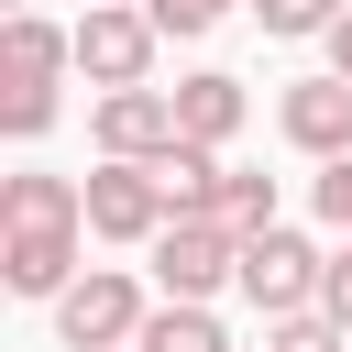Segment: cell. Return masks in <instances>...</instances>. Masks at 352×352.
Here are the masks:
<instances>
[{"label": "cell", "mask_w": 352, "mask_h": 352, "mask_svg": "<svg viewBox=\"0 0 352 352\" xmlns=\"http://www.w3.org/2000/svg\"><path fill=\"white\" fill-rule=\"evenodd\" d=\"M319 319L352 330V242H330V286H319Z\"/></svg>", "instance_id": "18"}, {"label": "cell", "mask_w": 352, "mask_h": 352, "mask_svg": "<svg viewBox=\"0 0 352 352\" xmlns=\"http://www.w3.org/2000/svg\"><path fill=\"white\" fill-rule=\"evenodd\" d=\"M319 286H330V253H319L308 231H286V220H275V231H253V242H242V297L264 308V330H275V319H308V308H319Z\"/></svg>", "instance_id": "3"}, {"label": "cell", "mask_w": 352, "mask_h": 352, "mask_svg": "<svg viewBox=\"0 0 352 352\" xmlns=\"http://www.w3.org/2000/svg\"><path fill=\"white\" fill-rule=\"evenodd\" d=\"M264 352H352V330H330V319L308 308V319H275V330H264Z\"/></svg>", "instance_id": "16"}, {"label": "cell", "mask_w": 352, "mask_h": 352, "mask_svg": "<svg viewBox=\"0 0 352 352\" xmlns=\"http://www.w3.org/2000/svg\"><path fill=\"white\" fill-rule=\"evenodd\" d=\"M154 22H143V0H99V11H77V77L99 88V99H121V88H154Z\"/></svg>", "instance_id": "5"}, {"label": "cell", "mask_w": 352, "mask_h": 352, "mask_svg": "<svg viewBox=\"0 0 352 352\" xmlns=\"http://www.w3.org/2000/svg\"><path fill=\"white\" fill-rule=\"evenodd\" d=\"M242 77H220V66H198V77H176V143H198V154H220L231 132H242Z\"/></svg>", "instance_id": "10"}, {"label": "cell", "mask_w": 352, "mask_h": 352, "mask_svg": "<svg viewBox=\"0 0 352 352\" xmlns=\"http://www.w3.org/2000/svg\"><path fill=\"white\" fill-rule=\"evenodd\" d=\"M66 66H77V22H55V11H0V132H11V143H44V132H55Z\"/></svg>", "instance_id": "2"}, {"label": "cell", "mask_w": 352, "mask_h": 352, "mask_svg": "<svg viewBox=\"0 0 352 352\" xmlns=\"http://www.w3.org/2000/svg\"><path fill=\"white\" fill-rule=\"evenodd\" d=\"M341 11H352V0H253V22H264L275 44H308V33L330 44V33H341Z\"/></svg>", "instance_id": "14"}, {"label": "cell", "mask_w": 352, "mask_h": 352, "mask_svg": "<svg viewBox=\"0 0 352 352\" xmlns=\"http://www.w3.org/2000/svg\"><path fill=\"white\" fill-rule=\"evenodd\" d=\"M330 77H352V11H341V33H330Z\"/></svg>", "instance_id": "19"}, {"label": "cell", "mask_w": 352, "mask_h": 352, "mask_svg": "<svg viewBox=\"0 0 352 352\" xmlns=\"http://www.w3.org/2000/svg\"><path fill=\"white\" fill-rule=\"evenodd\" d=\"M220 11H231V0H143V22H154V33H209Z\"/></svg>", "instance_id": "17"}, {"label": "cell", "mask_w": 352, "mask_h": 352, "mask_svg": "<svg viewBox=\"0 0 352 352\" xmlns=\"http://www.w3.org/2000/svg\"><path fill=\"white\" fill-rule=\"evenodd\" d=\"M154 176H165V198H176V220H220V187H231V165H220V154H198V143H176V154H165Z\"/></svg>", "instance_id": "11"}, {"label": "cell", "mask_w": 352, "mask_h": 352, "mask_svg": "<svg viewBox=\"0 0 352 352\" xmlns=\"http://www.w3.org/2000/svg\"><path fill=\"white\" fill-rule=\"evenodd\" d=\"M11 11H33V0H11Z\"/></svg>", "instance_id": "20"}, {"label": "cell", "mask_w": 352, "mask_h": 352, "mask_svg": "<svg viewBox=\"0 0 352 352\" xmlns=\"http://www.w3.org/2000/svg\"><path fill=\"white\" fill-rule=\"evenodd\" d=\"M154 286H165V308H209L220 286H242V242L220 220H176L154 242Z\"/></svg>", "instance_id": "7"}, {"label": "cell", "mask_w": 352, "mask_h": 352, "mask_svg": "<svg viewBox=\"0 0 352 352\" xmlns=\"http://www.w3.org/2000/svg\"><path fill=\"white\" fill-rule=\"evenodd\" d=\"M143 319H154V297H143L121 264H88V275L55 297V341H66V352H132Z\"/></svg>", "instance_id": "4"}, {"label": "cell", "mask_w": 352, "mask_h": 352, "mask_svg": "<svg viewBox=\"0 0 352 352\" xmlns=\"http://www.w3.org/2000/svg\"><path fill=\"white\" fill-rule=\"evenodd\" d=\"M88 11H99V0H88Z\"/></svg>", "instance_id": "21"}, {"label": "cell", "mask_w": 352, "mask_h": 352, "mask_svg": "<svg viewBox=\"0 0 352 352\" xmlns=\"http://www.w3.org/2000/svg\"><path fill=\"white\" fill-rule=\"evenodd\" d=\"M77 242H88V187L55 176V165H22L0 187V286L55 308L77 286Z\"/></svg>", "instance_id": "1"}, {"label": "cell", "mask_w": 352, "mask_h": 352, "mask_svg": "<svg viewBox=\"0 0 352 352\" xmlns=\"http://www.w3.org/2000/svg\"><path fill=\"white\" fill-rule=\"evenodd\" d=\"M275 132H286L308 165H341V154H352V77H330V66H319V77H286V88H275Z\"/></svg>", "instance_id": "9"}, {"label": "cell", "mask_w": 352, "mask_h": 352, "mask_svg": "<svg viewBox=\"0 0 352 352\" xmlns=\"http://www.w3.org/2000/svg\"><path fill=\"white\" fill-rule=\"evenodd\" d=\"M308 209H319V231H330V242H352V154L308 176Z\"/></svg>", "instance_id": "15"}, {"label": "cell", "mask_w": 352, "mask_h": 352, "mask_svg": "<svg viewBox=\"0 0 352 352\" xmlns=\"http://www.w3.org/2000/svg\"><path fill=\"white\" fill-rule=\"evenodd\" d=\"M77 187H88V242H143V253H154V242L176 231V198H165L154 165H88Z\"/></svg>", "instance_id": "6"}, {"label": "cell", "mask_w": 352, "mask_h": 352, "mask_svg": "<svg viewBox=\"0 0 352 352\" xmlns=\"http://www.w3.org/2000/svg\"><path fill=\"white\" fill-rule=\"evenodd\" d=\"M220 231H231V242H253V231H275V176H253V165H231V187H220Z\"/></svg>", "instance_id": "13"}, {"label": "cell", "mask_w": 352, "mask_h": 352, "mask_svg": "<svg viewBox=\"0 0 352 352\" xmlns=\"http://www.w3.org/2000/svg\"><path fill=\"white\" fill-rule=\"evenodd\" d=\"M132 352H231V330H220L209 308H165V297H154V319H143Z\"/></svg>", "instance_id": "12"}, {"label": "cell", "mask_w": 352, "mask_h": 352, "mask_svg": "<svg viewBox=\"0 0 352 352\" xmlns=\"http://www.w3.org/2000/svg\"><path fill=\"white\" fill-rule=\"evenodd\" d=\"M88 143H99V165H165V154H176V88H121V99H99V110H88Z\"/></svg>", "instance_id": "8"}]
</instances>
